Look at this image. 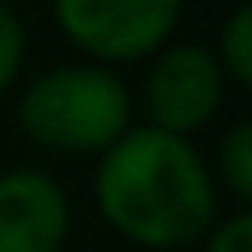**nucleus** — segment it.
<instances>
[{
  "label": "nucleus",
  "mask_w": 252,
  "mask_h": 252,
  "mask_svg": "<svg viewBox=\"0 0 252 252\" xmlns=\"http://www.w3.org/2000/svg\"><path fill=\"white\" fill-rule=\"evenodd\" d=\"M93 202L109 231L147 252L202 244L219 219V185L206 156L189 139L147 122L97 156Z\"/></svg>",
  "instance_id": "obj_1"
},
{
  "label": "nucleus",
  "mask_w": 252,
  "mask_h": 252,
  "mask_svg": "<svg viewBox=\"0 0 252 252\" xmlns=\"http://www.w3.org/2000/svg\"><path fill=\"white\" fill-rule=\"evenodd\" d=\"M17 126L42 152L101 156L135 126V97L114 67L59 63L21 89Z\"/></svg>",
  "instance_id": "obj_2"
},
{
  "label": "nucleus",
  "mask_w": 252,
  "mask_h": 252,
  "mask_svg": "<svg viewBox=\"0 0 252 252\" xmlns=\"http://www.w3.org/2000/svg\"><path fill=\"white\" fill-rule=\"evenodd\" d=\"M181 9L185 0H51L59 34L101 67L152 59L172 42Z\"/></svg>",
  "instance_id": "obj_3"
},
{
  "label": "nucleus",
  "mask_w": 252,
  "mask_h": 252,
  "mask_svg": "<svg viewBox=\"0 0 252 252\" xmlns=\"http://www.w3.org/2000/svg\"><path fill=\"white\" fill-rule=\"evenodd\" d=\"M227 76L215 51L202 42H164L152 55L143 76V114L147 126L168 135H198L219 118L227 97Z\"/></svg>",
  "instance_id": "obj_4"
},
{
  "label": "nucleus",
  "mask_w": 252,
  "mask_h": 252,
  "mask_svg": "<svg viewBox=\"0 0 252 252\" xmlns=\"http://www.w3.org/2000/svg\"><path fill=\"white\" fill-rule=\"evenodd\" d=\"M67 231H72V202L51 172H0V252H59Z\"/></svg>",
  "instance_id": "obj_5"
},
{
  "label": "nucleus",
  "mask_w": 252,
  "mask_h": 252,
  "mask_svg": "<svg viewBox=\"0 0 252 252\" xmlns=\"http://www.w3.org/2000/svg\"><path fill=\"white\" fill-rule=\"evenodd\" d=\"M210 177L240 210H248V202H252V122H235L219 139Z\"/></svg>",
  "instance_id": "obj_6"
},
{
  "label": "nucleus",
  "mask_w": 252,
  "mask_h": 252,
  "mask_svg": "<svg viewBox=\"0 0 252 252\" xmlns=\"http://www.w3.org/2000/svg\"><path fill=\"white\" fill-rule=\"evenodd\" d=\"M210 51H215L227 84L248 89L252 84V9L248 4L231 9V17H227L223 30H219V46H210Z\"/></svg>",
  "instance_id": "obj_7"
},
{
  "label": "nucleus",
  "mask_w": 252,
  "mask_h": 252,
  "mask_svg": "<svg viewBox=\"0 0 252 252\" xmlns=\"http://www.w3.org/2000/svg\"><path fill=\"white\" fill-rule=\"evenodd\" d=\"M26 63V26L9 0H0V97L17 84Z\"/></svg>",
  "instance_id": "obj_8"
},
{
  "label": "nucleus",
  "mask_w": 252,
  "mask_h": 252,
  "mask_svg": "<svg viewBox=\"0 0 252 252\" xmlns=\"http://www.w3.org/2000/svg\"><path fill=\"white\" fill-rule=\"evenodd\" d=\"M202 252H252V215L248 210L219 215L215 227L202 235Z\"/></svg>",
  "instance_id": "obj_9"
}]
</instances>
